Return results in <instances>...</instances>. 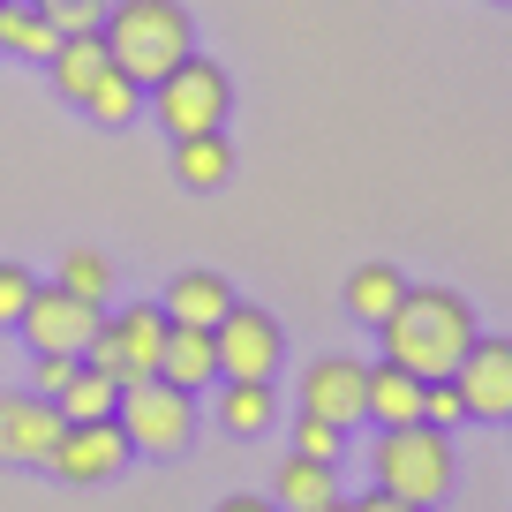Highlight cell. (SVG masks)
Masks as SVG:
<instances>
[{
  "mask_svg": "<svg viewBox=\"0 0 512 512\" xmlns=\"http://www.w3.org/2000/svg\"><path fill=\"white\" fill-rule=\"evenodd\" d=\"M83 113H91L98 128H128L136 113H144V91H136V83H128L121 68H106V76H98L91 91H83Z\"/></svg>",
  "mask_w": 512,
  "mask_h": 512,
  "instance_id": "603a6c76",
  "label": "cell"
},
{
  "mask_svg": "<svg viewBox=\"0 0 512 512\" xmlns=\"http://www.w3.org/2000/svg\"><path fill=\"white\" fill-rule=\"evenodd\" d=\"M279 422V392L256 377H219V430L226 437H264Z\"/></svg>",
  "mask_w": 512,
  "mask_h": 512,
  "instance_id": "9a60e30c",
  "label": "cell"
},
{
  "mask_svg": "<svg viewBox=\"0 0 512 512\" xmlns=\"http://www.w3.org/2000/svg\"><path fill=\"white\" fill-rule=\"evenodd\" d=\"M174 174H181V189H226V174H234V144H226V128L174 136Z\"/></svg>",
  "mask_w": 512,
  "mask_h": 512,
  "instance_id": "e0dca14e",
  "label": "cell"
},
{
  "mask_svg": "<svg viewBox=\"0 0 512 512\" xmlns=\"http://www.w3.org/2000/svg\"><path fill=\"white\" fill-rule=\"evenodd\" d=\"M144 106L159 113L166 136H204V128H226V113H234V83H226L219 61L189 53L181 68H166V76L144 91Z\"/></svg>",
  "mask_w": 512,
  "mask_h": 512,
  "instance_id": "5b68a950",
  "label": "cell"
},
{
  "mask_svg": "<svg viewBox=\"0 0 512 512\" xmlns=\"http://www.w3.org/2000/svg\"><path fill=\"white\" fill-rule=\"evenodd\" d=\"M317 512H347V505H339V497H332V505H317Z\"/></svg>",
  "mask_w": 512,
  "mask_h": 512,
  "instance_id": "1f68e13d",
  "label": "cell"
},
{
  "mask_svg": "<svg viewBox=\"0 0 512 512\" xmlns=\"http://www.w3.org/2000/svg\"><path fill=\"white\" fill-rule=\"evenodd\" d=\"M211 347H219V377H256V384H272L279 362H287V332H279L272 309H256V302H234L219 324H211Z\"/></svg>",
  "mask_w": 512,
  "mask_h": 512,
  "instance_id": "8992f818",
  "label": "cell"
},
{
  "mask_svg": "<svg viewBox=\"0 0 512 512\" xmlns=\"http://www.w3.org/2000/svg\"><path fill=\"white\" fill-rule=\"evenodd\" d=\"M61 31L38 0H0V53H16V61H53Z\"/></svg>",
  "mask_w": 512,
  "mask_h": 512,
  "instance_id": "ac0fdd59",
  "label": "cell"
},
{
  "mask_svg": "<svg viewBox=\"0 0 512 512\" xmlns=\"http://www.w3.org/2000/svg\"><path fill=\"white\" fill-rule=\"evenodd\" d=\"M53 437H61V407L38 392H0V460L8 467H46Z\"/></svg>",
  "mask_w": 512,
  "mask_h": 512,
  "instance_id": "8fae6325",
  "label": "cell"
},
{
  "mask_svg": "<svg viewBox=\"0 0 512 512\" xmlns=\"http://www.w3.org/2000/svg\"><path fill=\"white\" fill-rule=\"evenodd\" d=\"M98 324H106V309H98V302H83V294H68V287H31L16 332L31 339V354H83Z\"/></svg>",
  "mask_w": 512,
  "mask_h": 512,
  "instance_id": "52a82bcc",
  "label": "cell"
},
{
  "mask_svg": "<svg viewBox=\"0 0 512 512\" xmlns=\"http://www.w3.org/2000/svg\"><path fill=\"white\" fill-rule=\"evenodd\" d=\"M452 430H430V422H400V430H377V445H369V475H377V490L407 497V505H445L452 497Z\"/></svg>",
  "mask_w": 512,
  "mask_h": 512,
  "instance_id": "3957f363",
  "label": "cell"
},
{
  "mask_svg": "<svg viewBox=\"0 0 512 512\" xmlns=\"http://www.w3.org/2000/svg\"><path fill=\"white\" fill-rule=\"evenodd\" d=\"M159 377H166V384H181V392H204V384H219V347H211L204 324H166Z\"/></svg>",
  "mask_w": 512,
  "mask_h": 512,
  "instance_id": "4fadbf2b",
  "label": "cell"
},
{
  "mask_svg": "<svg viewBox=\"0 0 512 512\" xmlns=\"http://www.w3.org/2000/svg\"><path fill=\"white\" fill-rule=\"evenodd\" d=\"M68 377H76V354H31V392L38 400H61Z\"/></svg>",
  "mask_w": 512,
  "mask_h": 512,
  "instance_id": "83f0119b",
  "label": "cell"
},
{
  "mask_svg": "<svg viewBox=\"0 0 512 512\" xmlns=\"http://www.w3.org/2000/svg\"><path fill=\"white\" fill-rule=\"evenodd\" d=\"M159 309H166V324H204V332H211V324L234 309V287H226L219 272H181Z\"/></svg>",
  "mask_w": 512,
  "mask_h": 512,
  "instance_id": "2e32d148",
  "label": "cell"
},
{
  "mask_svg": "<svg viewBox=\"0 0 512 512\" xmlns=\"http://www.w3.org/2000/svg\"><path fill=\"white\" fill-rule=\"evenodd\" d=\"M53 287H68V294H83V302H106V287H113V264L98 249H68L61 256V279Z\"/></svg>",
  "mask_w": 512,
  "mask_h": 512,
  "instance_id": "cb8c5ba5",
  "label": "cell"
},
{
  "mask_svg": "<svg viewBox=\"0 0 512 512\" xmlns=\"http://www.w3.org/2000/svg\"><path fill=\"white\" fill-rule=\"evenodd\" d=\"M106 332H113V347H121V369H128L121 384L159 377V354H166V309L159 302H128L121 317H106Z\"/></svg>",
  "mask_w": 512,
  "mask_h": 512,
  "instance_id": "7c38bea8",
  "label": "cell"
},
{
  "mask_svg": "<svg viewBox=\"0 0 512 512\" xmlns=\"http://www.w3.org/2000/svg\"><path fill=\"white\" fill-rule=\"evenodd\" d=\"M31 287H38V279L23 272V264H0V332H16V317H23V302H31Z\"/></svg>",
  "mask_w": 512,
  "mask_h": 512,
  "instance_id": "4316f807",
  "label": "cell"
},
{
  "mask_svg": "<svg viewBox=\"0 0 512 512\" xmlns=\"http://www.w3.org/2000/svg\"><path fill=\"white\" fill-rule=\"evenodd\" d=\"M422 422H430V430H460V422H467L460 384H452V377H430V384H422Z\"/></svg>",
  "mask_w": 512,
  "mask_h": 512,
  "instance_id": "484cf974",
  "label": "cell"
},
{
  "mask_svg": "<svg viewBox=\"0 0 512 512\" xmlns=\"http://www.w3.org/2000/svg\"><path fill=\"white\" fill-rule=\"evenodd\" d=\"M400 294H407L400 264H354V272H347V317L377 332V324L392 317V302H400Z\"/></svg>",
  "mask_w": 512,
  "mask_h": 512,
  "instance_id": "ffe728a7",
  "label": "cell"
},
{
  "mask_svg": "<svg viewBox=\"0 0 512 512\" xmlns=\"http://www.w3.org/2000/svg\"><path fill=\"white\" fill-rule=\"evenodd\" d=\"M38 8H46V16H61V8H83V0H38Z\"/></svg>",
  "mask_w": 512,
  "mask_h": 512,
  "instance_id": "4dcf8cb0",
  "label": "cell"
},
{
  "mask_svg": "<svg viewBox=\"0 0 512 512\" xmlns=\"http://www.w3.org/2000/svg\"><path fill=\"white\" fill-rule=\"evenodd\" d=\"M211 512H279V505H272V497H219Z\"/></svg>",
  "mask_w": 512,
  "mask_h": 512,
  "instance_id": "f546056e",
  "label": "cell"
},
{
  "mask_svg": "<svg viewBox=\"0 0 512 512\" xmlns=\"http://www.w3.org/2000/svg\"><path fill=\"white\" fill-rule=\"evenodd\" d=\"M339 497V467L332 460H309V452H294V460H279V512H317Z\"/></svg>",
  "mask_w": 512,
  "mask_h": 512,
  "instance_id": "d6986e66",
  "label": "cell"
},
{
  "mask_svg": "<svg viewBox=\"0 0 512 512\" xmlns=\"http://www.w3.org/2000/svg\"><path fill=\"white\" fill-rule=\"evenodd\" d=\"M113 422H121L136 460H174V452L196 445V392H181L166 377H136V384H121Z\"/></svg>",
  "mask_w": 512,
  "mask_h": 512,
  "instance_id": "277c9868",
  "label": "cell"
},
{
  "mask_svg": "<svg viewBox=\"0 0 512 512\" xmlns=\"http://www.w3.org/2000/svg\"><path fill=\"white\" fill-rule=\"evenodd\" d=\"M294 452H309V460H332V467H339V452H347V430H339V422H324V415H302V422H294Z\"/></svg>",
  "mask_w": 512,
  "mask_h": 512,
  "instance_id": "d4e9b609",
  "label": "cell"
},
{
  "mask_svg": "<svg viewBox=\"0 0 512 512\" xmlns=\"http://www.w3.org/2000/svg\"><path fill=\"white\" fill-rule=\"evenodd\" d=\"M128 460H136V452H128V437H121L113 415L106 422H61V437H53V452H46V475L91 490V482H113Z\"/></svg>",
  "mask_w": 512,
  "mask_h": 512,
  "instance_id": "ba28073f",
  "label": "cell"
},
{
  "mask_svg": "<svg viewBox=\"0 0 512 512\" xmlns=\"http://www.w3.org/2000/svg\"><path fill=\"white\" fill-rule=\"evenodd\" d=\"M113 400H121V384L106 377V369H91V362H76V377L61 384V422H106L113 415Z\"/></svg>",
  "mask_w": 512,
  "mask_h": 512,
  "instance_id": "7402d4cb",
  "label": "cell"
},
{
  "mask_svg": "<svg viewBox=\"0 0 512 512\" xmlns=\"http://www.w3.org/2000/svg\"><path fill=\"white\" fill-rule=\"evenodd\" d=\"M362 422H377V430H400V422H422V377H407L400 362H377V369H369V400H362Z\"/></svg>",
  "mask_w": 512,
  "mask_h": 512,
  "instance_id": "5bb4252c",
  "label": "cell"
},
{
  "mask_svg": "<svg viewBox=\"0 0 512 512\" xmlns=\"http://www.w3.org/2000/svg\"><path fill=\"white\" fill-rule=\"evenodd\" d=\"M347 512H422V505H407V497H392V490H369V497H354Z\"/></svg>",
  "mask_w": 512,
  "mask_h": 512,
  "instance_id": "f1b7e54d",
  "label": "cell"
},
{
  "mask_svg": "<svg viewBox=\"0 0 512 512\" xmlns=\"http://www.w3.org/2000/svg\"><path fill=\"white\" fill-rule=\"evenodd\" d=\"M377 339H384V362H400L407 377L430 384V377H452L460 354L475 347V309L452 287H407L392 302V317L377 324Z\"/></svg>",
  "mask_w": 512,
  "mask_h": 512,
  "instance_id": "6da1fadb",
  "label": "cell"
},
{
  "mask_svg": "<svg viewBox=\"0 0 512 512\" xmlns=\"http://www.w3.org/2000/svg\"><path fill=\"white\" fill-rule=\"evenodd\" d=\"M46 68H53V83H61V98H76V106H83V91L113 68V53H106V38L91 31V38H61Z\"/></svg>",
  "mask_w": 512,
  "mask_h": 512,
  "instance_id": "44dd1931",
  "label": "cell"
},
{
  "mask_svg": "<svg viewBox=\"0 0 512 512\" xmlns=\"http://www.w3.org/2000/svg\"><path fill=\"white\" fill-rule=\"evenodd\" d=\"M362 400H369V362H354V354H317L302 369V415H324L339 430H354Z\"/></svg>",
  "mask_w": 512,
  "mask_h": 512,
  "instance_id": "30bf717a",
  "label": "cell"
},
{
  "mask_svg": "<svg viewBox=\"0 0 512 512\" xmlns=\"http://www.w3.org/2000/svg\"><path fill=\"white\" fill-rule=\"evenodd\" d=\"M452 384H460V407L475 422H512V339H482L460 354V369H452Z\"/></svg>",
  "mask_w": 512,
  "mask_h": 512,
  "instance_id": "9c48e42d",
  "label": "cell"
},
{
  "mask_svg": "<svg viewBox=\"0 0 512 512\" xmlns=\"http://www.w3.org/2000/svg\"><path fill=\"white\" fill-rule=\"evenodd\" d=\"M98 38H106L113 68H121L136 91H151L166 68H181L196 53V23H189L181 0H113Z\"/></svg>",
  "mask_w": 512,
  "mask_h": 512,
  "instance_id": "7a4b0ae2",
  "label": "cell"
}]
</instances>
